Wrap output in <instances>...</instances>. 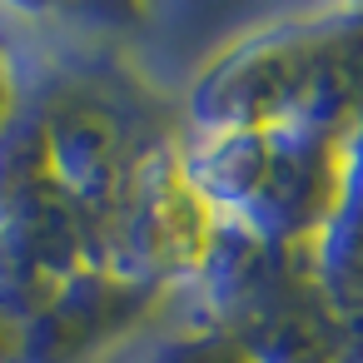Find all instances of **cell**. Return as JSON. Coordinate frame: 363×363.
<instances>
[{
	"instance_id": "cell-1",
	"label": "cell",
	"mask_w": 363,
	"mask_h": 363,
	"mask_svg": "<svg viewBox=\"0 0 363 363\" xmlns=\"http://www.w3.org/2000/svg\"><path fill=\"white\" fill-rule=\"evenodd\" d=\"M26 115V60L16 50V40L0 30V135L16 130Z\"/></svg>"
}]
</instances>
